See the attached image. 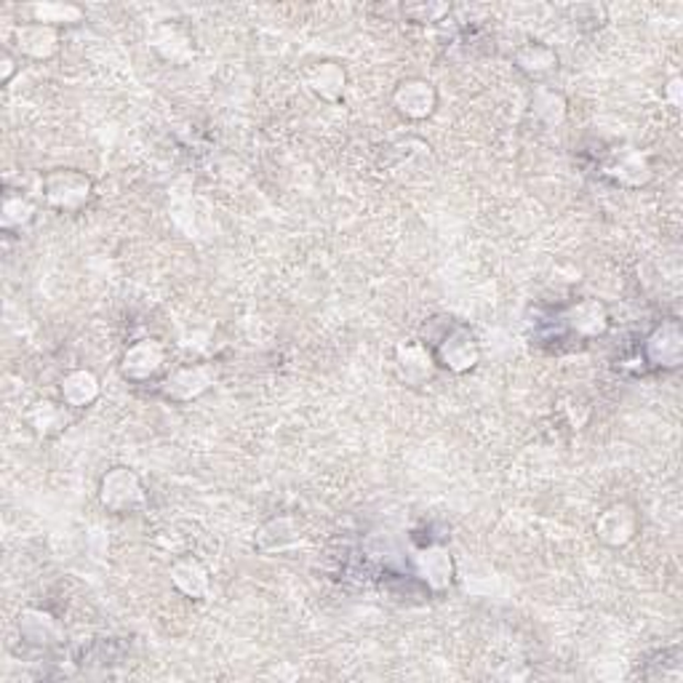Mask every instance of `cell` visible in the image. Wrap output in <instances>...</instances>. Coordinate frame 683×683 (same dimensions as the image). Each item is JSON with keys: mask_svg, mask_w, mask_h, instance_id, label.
I'll use <instances>...</instances> for the list:
<instances>
[{"mask_svg": "<svg viewBox=\"0 0 683 683\" xmlns=\"http://www.w3.org/2000/svg\"><path fill=\"white\" fill-rule=\"evenodd\" d=\"M43 200L62 214H78L94 195V180L80 169H54L41 182Z\"/></svg>", "mask_w": 683, "mask_h": 683, "instance_id": "cell-1", "label": "cell"}, {"mask_svg": "<svg viewBox=\"0 0 683 683\" xmlns=\"http://www.w3.org/2000/svg\"><path fill=\"white\" fill-rule=\"evenodd\" d=\"M435 366L448 375H470L480 364V342L476 334L462 324H448L438 339L430 345Z\"/></svg>", "mask_w": 683, "mask_h": 683, "instance_id": "cell-2", "label": "cell"}, {"mask_svg": "<svg viewBox=\"0 0 683 683\" xmlns=\"http://www.w3.org/2000/svg\"><path fill=\"white\" fill-rule=\"evenodd\" d=\"M97 497L99 505H102L105 510L116 512V516H129V512L142 510L144 502H148V491H144L142 478L126 465L110 467V470L99 478Z\"/></svg>", "mask_w": 683, "mask_h": 683, "instance_id": "cell-3", "label": "cell"}, {"mask_svg": "<svg viewBox=\"0 0 683 683\" xmlns=\"http://www.w3.org/2000/svg\"><path fill=\"white\" fill-rule=\"evenodd\" d=\"M166 366H169V347L155 337L131 342V345L123 350V356H120V375L137 384L153 382V379H158L163 371H166Z\"/></svg>", "mask_w": 683, "mask_h": 683, "instance_id": "cell-4", "label": "cell"}, {"mask_svg": "<svg viewBox=\"0 0 683 683\" xmlns=\"http://www.w3.org/2000/svg\"><path fill=\"white\" fill-rule=\"evenodd\" d=\"M390 105L409 123H422L438 110V88L427 78H403L390 94Z\"/></svg>", "mask_w": 683, "mask_h": 683, "instance_id": "cell-5", "label": "cell"}, {"mask_svg": "<svg viewBox=\"0 0 683 683\" xmlns=\"http://www.w3.org/2000/svg\"><path fill=\"white\" fill-rule=\"evenodd\" d=\"M600 174L619 187L638 189L647 187L654 180V161L641 148H619L615 153L606 155Z\"/></svg>", "mask_w": 683, "mask_h": 683, "instance_id": "cell-6", "label": "cell"}, {"mask_svg": "<svg viewBox=\"0 0 683 683\" xmlns=\"http://www.w3.org/2000/svg\"><path fill=\"white\" fill-rule=\"evenodd\" d=\"M217 382V369L208 364H189L180 366V369L169 371L161 382V395L166 401L174 403H187L198 401L200 395H206L208 390Z\"/></svg>", "mask_w": 683, "mask_h": 683, "instance_id": "cell-7", "label": "cell"}, {"mask_svg": "<svg viewBox=\"0 0 683 683\" xmlns=\"http://www.w3.org/2000/svg\"><path fill=\"white\" fill-rule=\"evenodd\" d=\"M641 531V512L632 502H615L609 505L596 521V536L606 548H625Z\"/></svg>", "mask_w": 683, "mask_h": 683, "instance_id": "cell-8", "label": "cell"}, {"mask_svg": "<svg viewBox=\"0 0 683 683\" xmlns=\"http://www.w3.org/2000/svg\"><path fill=\"white\" fill-rule=\"evenodd\" d=\"M393 369H395V377L401 379L403 384H409V388H420V384H425L433 379L438 366H435L433 350H430L427 342L406 339L395 347Z\"/></svg>", "mask_w": 683, "mask_h": 683, "instance_id": "cell-9", "label": "cell"}, {"mask_svg": "<svg viewBox=\"0 0 683 683\" xmlns=\"http://www.w3.org/2000/svg\"><path fill=\"white\" fill-rule=\"evenodd\" d=\"M643 358L654 369H679L683 360V334L679 321H665L649 334L647 342H643Z\"/></svg>", "mask_w": 683, "mask_h": 683, "instance_id": "cell-10", "label": "cell"}, {"mask_svg": "<svg viewBox=\"0 0 683 683\" xmlns=\"http://www.w3.org/2000/svg\"><path fill=\"white\" fill-rule=\"evenodd\" d=\"M14 46L17 54L22 59H33V62H48L52 56H56L62 46V33L52 24L43 22H24L14 28Z\"/></svg>", "mask_w": 683, "mask_h": 683, "instance_id": "cell-11", "label": "cell"}, {"mask_svg": "<svg viewBox=\"0 0 683 683\" xmlns=\"http://www.w3.org/2000/svg\"><path fill=\"white\" fill-rule=\"evenodd\" d=\"M302 80H305L307 91L315 94L321 102H339L347 91V69L337 59H321L313 62V65L305 67L302 73Z\"/></svg>", "mask_w": 683, "mask_h": 683, "instance_id": "cell-12", "label": "cell"}, {"mask_svg": "<svg viewBox=\"0 0 683 683\" xmlns=\"http://www.w3.org/2000/svg\"><path fill=\"white\" fill-rule=\"evenodd\" d=\"M171 587L189 600H204L212 593V572L198 555H180L169 568Z\"/></svg>", "mask_w": 683, "mask_h": 683, "instance_id": "cell-13", "label": "cell"}, {"mask_svg": "<svg viewBox=\"0 0 683 683\" xmlns=\"http://www.w3.org/2000/svg\"><path fill=\"white\" fill-rule=\"evenodd\" d=\"M416 577H420L433 593H444L454 585L457 566H454L452 553L444 545H427L414 559Z\"/></svg>", "mask_w": 683, "mask_h": 683, "instance_id": "cell-14", "label": "cell"}, {"mask_svg": "<svg viewBox=\"0 0 683 683\" xmlns=\"http://www.w3.org/2000/svg\"><path fill=\"white\" fill-rule=\"evenodd\" d=\"M17 630L30 647L52 649L65 641V628L59 625V619L43 609H24L17 619Z\"/></svg>", "mask_w": 683, "mask_h": 683, "instance_id": "cell-15", "label": "cell"}, {"mask_svg": "<svg viewBox=\"0 0 683 683\" xmlns=\"http://www.w3.org/2000/svg\"><path fill=\"white\" fill-rule=\"evenodd\" d=\"M516 69L521 75H527L529 80H534L536 86L545 84L550 75L559 73V52L553 46L542 41H529L523 43L521 48L516 52Z\"/></svg>", "mask_w": 683, "mask_h": 683, "instance_id": "cell-16", "label": "cell"}, {"mask_svg": "<svg viewBox=\"0 0 683 683\" xmlns=\"http://www.w3.org/2000/svg\"><path fill=\"white\" fill-rule=\"evenodd\" d=\"M102 395V379L91 369H73L59 379V401L67 409H88Z\"/></svg>", "mask_w": 683, "mask_h": 683, "instance_id": "cell-17", "label": "cell"}, {"mask_svg": "<svg viewBox=\"0 0 683 683\" xmlns=\"http://www.w3.org/2000/svg\"><path fill=\"white\" fill-rule=\"evenodd\" d=\"M566 326L572 328V334H577L579 339H598L609 332L611 318L609 310L600 300H579L577 305L566 310Z\"/></svg>", "mask_w": 683, "mask_h": 683, "instance_id": "cell-18", "label": "cell"}, {"mask_svg": "<svg viewBox=\"0 0 683 683\" xmlns=\"http://www.w3.org/2000/svg\"><path fill=\"white\" fill-rule=\"evenodd\" d=\"M529 116L534 123H540L542 129H559V126H564L568 118V102L564 91L548 84L534 86L529 102Z\"/></svg>", "mask_w": 683, "mask_h": 683, "instance_id": "cell-19", "label": "cell"}, {"mask_svg": "<svg viewBox=\"0 0 683 683\" xmlns=\"http://www.w3.org/2000/svg\"><path fill=\"white\" fill-rule=\"evenodd\" d=\"M22 422L33 430L37 438H52V435H59L67 427V406L62 401H35L22 414Z\"/></svg>", "mask_w": 683, "mask_h": 683, "instance_id": "cell-20", "label": "cell"}, {"mask_svg": "<svg viewBox=\"0 0 683 683\" xmlns=\"http://www.w3.org/2000/svg\"><path fill=\"white\" fill-rule=\"evenodd\" d=\"M35 200L30 195H24L22 189H6L3 204H0V227L6 232H17L22 227H28L35 219Z\"/></svg>", "mask_w": 683, "mask_h": 683, "instance_id": "cell-21", "label": "cell"}, {"mask_svg": "<svg viewBox=\"0 0 683 683\" xmlns=\"http://www.w3.org/2000/svg\"><path fill=\"white\" fill-rule=\"evenodd\" d=\"M33 22H43V24H52V28L59 30L62 24H75V22H84V9L75 3H37L33 6Z\"/></svg>", "mask_w": 683, "mask_h": 683, "instance_id": "cell-22", "label": "cell"}, {"mask_svg": "<svg viewBox=\"0 0 683 683\" xmlns=\"http://www.w3.org/2000/svg\"><path fill=\"white\" fill-rule=\"evenodd\" d=\"M448 11H452V6L448 3H414L403 9V17L414 24H435L441 22Z\"/></svg>", "mask_w": 683, "mask_h": 683, "instance_id": "cell-23", "label": "cell"}, {"mask_svg": "<svg viewBox=\"0 0 683 683\" xmlns=\"http://www.w3.org/2000/svg\"><path fill=\"white\" fill-rule=\"evenodd\" d=\"M19 65H22V56L6 46L3 54H0V80H3V84H11L14 75L19 73Z\"/></svg>", "mask_w": 683, "mask_h": 683, "instance_id": "cell-24", "label": "cell"}, {"mask_svg": "<svg viewBox=\"0 0 683 683\" xmlns=\"http://www.w3.org/2000/svg\"><path fill=\"white\" fill-rule=\"evenodd\" d=\"M679 86H681V78H673L665 88V97L670 99V105H679Z\"/></svg>", "mask_w": 683, "mask_h": 683, "instance_id": "cell-25", "label": "cell"}]
</instances>
